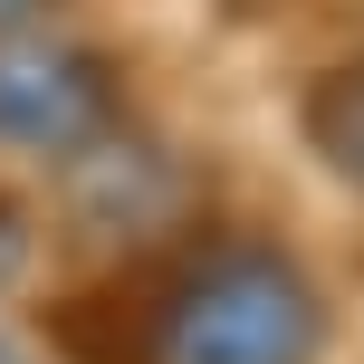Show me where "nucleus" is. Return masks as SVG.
<instances>
[{
  "mask_svg": "<svg viewBox=\"0 0 364 364\" xmlns=\"http://www.w3.org/2000/svg\"><path fill=\"white\" fill-rule=\"evenodd\" d=\"M164 364H297L307 355V297L288 269H192L173 297V326L154 336Z\"/></svg>",
  "mask_w": 364,
  "mask_h": 364,
  "instance_id": "nucleus-1",
  "label": "nucleus"
},
{
  "mask_svg": "<svg viewBox=\"0 0 364 364\" xmlns=\"http://www.w3.org/2000/svg\"><path fill=\"white\" fill-rule=\"evenodd\" d=\"M19 10H29V0H0V29H10V19H19Z\"/></svg>",
  "mask_w": 364,
  "mask_h": 364,
  "instance_id": "nucleus-4",
  "label": "nucleus"
},
{
  "mask_svg": "<svg viewBox=\"0 0 364 364\" xmlns=\"http://www.w3.org/2000/svg\"><path fill=\"white\" fill-rule=\"evenodd\" d=\"M0 364H19V355H10V346H0Z\"/></svg>",
  "mask_w": 364,
  "mask_h": 364,
  "instance_id": "nucleus-5",
  "label": "nucleus"
},
{
  "mask_svg": "<svg viewBox=\"0 0 364 364\" xmlns=\"http://www.w3.org/2000/svg\"><path fill=\"white\" fill-rule=\"evenodd\" d=\"M10 269H19V220L0 211V278H10Z\"/></svg>",
  "mask_w": 364,
  "mask_h": 364,
  "instance_id": "nucleus-3",
  "label": "nucleus"
},
{
  "mask_svg": "<svg viewBox=\"0 0 364 364\" xmlns=\"http://www.w3.org/2000/svg\"><path fill=\"white\" fill-rule=\"evenodd\" d=\"M96 115H106V77L77 48L0 38V144L58 154V144H77V134H96Z\"/></svg>",
  "mask_w": 364,
  "mask_h": 364,
  "instance_id": "nucleus-2",
  "label": "nucleus"
}]
</instances>
